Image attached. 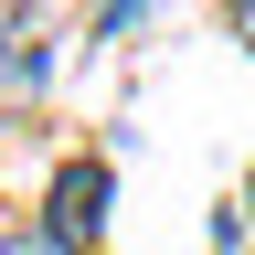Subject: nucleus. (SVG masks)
<instances>
[{
    "label": "nucleus",
    "instance_id": "obj_1",
    "mask_svg": "<svg viewBox=\"0 0 255 255\" xmlns=\"http://www.w3.org/2000/svg\"><path fill=\"white\" fill-rule=\"evenodd\" d=\"M96 223H107V159H64L53 170V234L96 245Z\"/></svg>",
    "mask_w": 255,
    "mask_h": 255
},
{
    "label": "nucleus",
    "instance_id": "obj_2",
    "mask_svg": "<svg viewBox=\"0 0 255 255\" xmlns=\"http://www.w3.org/2000/svg\"><path fill=\"white\" fill-rule=\"evenodd\" d=\"M43 64H53L43 21H32V11H0V107H32V96H43Z\"/></svg>",
    "mask_w": 255,
    "mask_h": 255
},
{
    "label": "nucleus",
    "instance_id": "obj_3",
    "mask_svg": "<svg viewBox=\"0 0 255 255\" xmlns=\"http://www.w3.org/2000/svg\"><path fill=\"white\" fill-rule=\"evenodd\" d=\"M0 255H75V245H64L53 223H21V234H0Z\"/></svg>",
    "mask_w": 255,
    "mask_h": 255
},
{
    "label": "nucleus",
    "instance_id": "obj_4",
    "mask_svg": "<svg viewBox=\"0 0 255 255\" xmlns=\"http://www.w3.org/2000/svg\"><path fill=\"white\" fill-rule=\"evenodd\" d=\"M234 21H245V43H255V0H234Z\"/></svg>",
    "mask_w": 255,
    "mask_h": 255
},
{
    "label": "nucleus",
    "instance_id": "obj_5",
    "mask_svg": "<svg viewBox=\"0 0 255 255\" xmlns=\"http://www.w3.org/2000/svg\"><path fill=\"white\" fill-rule=\"evenodd\" d=\"M245 202H255V191H245Z\"/></svg>",
    "mask_w": 255,
    "mask_h": 255
}]
</instances>
